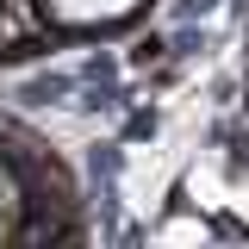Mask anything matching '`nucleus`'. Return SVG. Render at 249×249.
<instances>
[{"label": "nucleus", "instance_id": "obj_2", "mask_svg": "<svg viewBox=\"0 0 249 249\" xmlns=\"http://www.w3.org/2000/svg\"><path fill=\"white\" fill-rule=\"evenodd\" d=\"M25 199H13V181H6V168H0V237L13 231V212H19Z\"/></svg>", "mask_w": 249, "mask_h": 249}, {"label": "nucleus", "instance_id": "obj_1", "mask_svg": "<svg viewBox=\"0 0 249 249\" xmlns=\"http://www.w3.org/2000/svg\"><path fill=\"white\" fill-rule=\"evenodd\" d=\"M37 13H44V25L88 37V31H112L131 13H143V0H37Z\"/></svg>", "mask_w": 249, "mask_h": 249}, {"label": "nucleus", "instance_id": "obj_3", "mask_svg": "<svg viewBox=\"0 0 249 249\" xmlns=\"http://www.w3.org/2000/svg\"><path fill=\"white\" fill-rule=\"evenodd\" d=\"M0 6H6V0H0Z\"/></svg>", "mask_w": 249, "mask_h": 249}]
</instances>
